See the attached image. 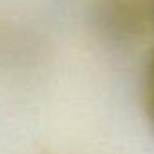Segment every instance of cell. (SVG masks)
Here are the masks:
<instances>
[{"label":"cell","mask_w":154,"mask_h":154,"mask_svg":"<svg viewBox=\"0 0 154 154\" xmlns=\"http://www.w3.org/2000/svg\"><path fill=\"white\" fill-rule=\"evenodd\" d=\"M93 27L111 45L132 44L143 27V17L131 0H102L93 9Z\"/></svg>","instance_id":"cell-1"},{"label":"cell","mask_w":154,"mask_h":154,"mask_svg":"<svg viewBox=\"0 0 154 154\" xmlns=\"http://www.w3.org/2000/svg\"><path fill=\"white\" fill-rule=\"evenodd\" d=\"M147 111H149V118L154 125V53L150 56V63H149V102H147Z\"/></svg>","instance_id":"cell-2"},{"label":"cell","mask_w":154,"mask_h":154,"mask_svg":"<svg viewBox=\"0 0 154 154\" xmlns=\"http://www.w3.org/2000/svg\"><path fill=\"white\" fill-rule=\"evenodd\" d=\"M152 15H154V8H152Z\"/></svg>","instance_id":"cell-3"}]
</instances>
